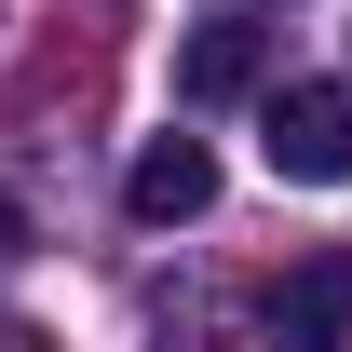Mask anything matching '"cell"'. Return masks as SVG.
<instances>
[{"mask_svg": "<svg viewBox=\"0 0 352 352\" xmlns=\"http://www.w3.org/2000/svg\"><path fill=\"white\" fill-rule=\"evenodd\" d=\"M258 149L285 190H352V95L339 82H258Z\"/></svg>", "mask_w": 352, "mask_h": 352, "instance_id": "cell-1", "label": "cell"}, {"mask_svg": "<svg viewBox=\"0 0 352 352\" xmlns=\"http://www.w3.org/2000/svg\"><path fill=\"white\" fill-rule=\"evenodd\" d=\"M204 204H217V149H204V135H149L122 163V217L135 230H190Z\"/></svg>", "mask_w": 352, "mask_h": 352, "instance_id": "cell-2", "label": "cell"}, {"mask_svg": "<svg viewBox=\"0 0 352 352\" xmlns=\"http://www.w3.org/2000/svg\"><path fill=\"white\" fill-rule=\"evenodd\" d=\"M258 82H271V28H244V14L176 41V95H190V109H244Z\"/></svg>", "mask_w": 352, "mask_h": 352, "instance_id": "cell-3", "label": "cell"}, {"mask_svg": "<svg viewBox=\"0 0 352 352\" xmlns=\"http://www.w3.org/2000/svg\"><path fill=\"white\" fill-rule=\"evenodd\" d=\"M271 325H285V339H339L352 325V258H298L271 285Z\"/></svg>", "mask_w": 352, "mask_h": 352, "instance_id": "cell-4", "label": "cell"}, {"mask_svg": "<svg viewBox=\"0 0 352 352\" xmlns=\"http://www.w3.org/2000/svg\"><path fill=\"white\" fill-rule=\"evenodd\" d=\"M28 258V204H14V190H0V271Z\"/></svg>", "mask_w": 352, "mask_h": 352, "instance_id": "cell-5", "label": "cell"}]
</instances>
